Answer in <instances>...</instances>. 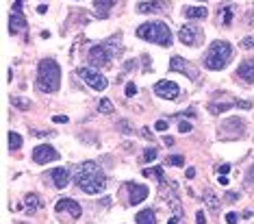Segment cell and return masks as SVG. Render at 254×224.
<instances>
[{
  "label": "cell",
  "instance_id": "cell-1",
  "mask_svg": "<svg viewBox=\"0 0 254 224\" xmlns=\"http://www.w3.org/2000/svg\"><path fill=\"white\" fill-rule=\"evenodd\" d=\"M74 181L80 192L85 194H100L102 189L107 187V179L105 172L100 170V165L94 161H83L80 165H76V172H74Z\"/></svg>",
  "mask_w": 254,
  "mask_h": 224
},
{
  "label": "cell",
  "instance_id": "cell-2",
  "mask_svg": "<svg viewBox=\"0 0 254 224\" xmlns=\"http://www.w3.org/2000/svg\"><path fill=\"white\" fill-rule=\"evenodd\" d=\"M61 85V68L55 59L39 61L37 68V87L46 94H55Z\"/></svg>",
  "mask_w": 254,
  "mask_h": 224
},
{
  "label": "cell",
  "instance_id": "cell-3",
  "mask_svg": "<svg viewBox=\"0 0 254 224\" xmlns=\"http://www.w3.org/2000/svg\"><path fill=\"white\" fill-rule=\"evenodd\" d=\"M230 57H233V46H230L228 42L217 39V42H213L209 46V50H206L204 66L209 68V70H224V68L228 66Z\"/></svg>",
  "mask_w": 254,
  "mask_h": 224
},
{
  "label": "cell",
  "instance_id": "cell-4",
  "mask_svg": "<svg viewBox=\"0 0 254 224\" xmlns=\"http://www.w3.org/2000/svg\"><path fill=\"white\" fill-rule=\"evenodd\" d=\"M137 37L146 39V42H154L159 46H170L172 44V31L165 22H146V24L137 26Z\"/></svg>",
  "mask_w": 254,
  "mask_h": 224
},
{
  "label": "cell",
  "instance_id": "cell-5",
  "mask_svg": "<svg viewBox=\"0 0 254 224\" xmlns=\"http://www.w3.org/2000/svg\"><path fill=\"white\" fill-rule=\"evenodd\" d=\"M246 131V122L241 118H228L224 120L222 126H219V137L222 140H237V137H241Z\"/></svg>",
  "mask_w": 254,
  "mask_h": 224
},
{
  "label": "cell",
  "instance_id": "cell-6",
  "mask_svg": "<svg viewBox=\"0 0 254 224\" xmlns=\"http://www.w3.org/2000/svg\"><path fill=\"white\" fill-rule=\"evenodd\" d=\"M78 76L83 78V81L87 83L89 87H94L98 91H105L109 87V81L102 76L100 72H96L94 68H78Z\"/></svg>",
  "mask_w": 254,
  "mask_h": 224
},
{
  "label": "cell",
  "instance_id": "cell-7",
  "mask_svg": "<svg viewBox=\"0 0 254 224\" xmlns=\"http://www.w3.org/2000/svg\"><path fill=\"white\" fill-rule=\"evenodd\" d=\"M87 59H89V63L94 68H105V66H109V61H111V50H109V44L91 46Z\"/></svg>",
  "mask_w": 254,
  "mask_h": 224
},
{
  "label": "cell",
  "instance_id": "cell-8",
  "mask_svg": "<svg viewBox=\"0 0 254 224\" xmlns=\"http://www.w3.org/2000/svg\"><path fill=\"white\" fill-rule=\"evenodd\" d=\"M170 70L172 72H181L187 78H191V81H198V70H195V68L189 61H185L183 57H178V55L170 59Z\"/></svg>",
  "mask_w": 254,
  "mask_h": 224
},
{
  "label": "cell",
  "instance_id": "cell-9",
  "mask_svg": "<svg viewBox=\"0 0 254 224\" xmlns=\"http://www.w3.org/2000/svg\"><path fill=\"white\" fill-rule=\"evenodd\" d=\"M59 159V152L55 150L50 144H42V146H35L33 148V161L35 163H50V161H57Z\"/></svg>",
  "mask_w": 254,
  "mask_h": 224
},
{
  "label": "cell",
  "instance_id": "cell-10",
  "mask_svg": "<svg viewBox=\"0 0 254 224\" xmlns=\"http://www.w3.org/2000/svg\"><path fill=\"white\" fill-rule=\"evenodd\" d=\"M154 94H157L159 98H165V100H176L178 94H181V89H178V85L174 81H159L154 85Z\"/></svg>",
  "mask_w": 254,
  "mask_h": 224
},
{
  "label": "cell",
  "instance_id": "cell-11",
  "mask_svg": "<svg viewBox=\"0 0 254 224\" xmlns=\"http://www.w3.org/2000/svg\"><path fill=\"white\" fill-rule=\"evenodd\" d=\"M55 211H57V214H63V211H67L72 220H78L80 214H83V209H80V205L76 203V200H72V198H61L59 203L55 205Z\"/></svg>",
  "mask_w": 254,
  "mask_h": 224
},
{
  "label": "cell",
  "instance_id": "cell-12",
  "mask_svg": "<svg viewBox=\"0 0 254 224\" xmlns=\"http://www.w3.org/2000/svg\"><path fill=\"white\" fill-rule=\"evenodd\" d=\"M126 192H128V203L130 205H139L148 198V187L146 185H137V183H126Z\"/></svg>",
  "mask_w": 254,
  "mask_h": 224
},
{
  "label": "cell",
  "instance_id": "cell-13",
  "mask_svg": "<svg viewBox=\"0 0 254 224\" xmlns=\"http://www.w3.org/2000/svg\"><path fill=\"white\" fill-rule=\"evenodd\" d=\"M9 31H11V35H18V33H24L26 31V20H24V15H22L20 11H13V13H11V18H9Z\"/></svg>",
  "mask_w": 254,
  "mask_h": 224
},
{
  "label": "cell",
  "instance_id": "cell-14",
  "mask_svg": "<svg viewBox=\"0 0 254 224\" xmlns=\"http://www.w3.org/2000/svg\"><path fill=\"white\" fill-rule=\"evenodd\" d=\"M50 176H53V183H55L57 189L67 187V183H70V170L67 168H55L50 172Z\"/></svg>",
  "mask_w": 254,
  "mask_h": 224
},
{
  "label": "cell",
  "instance_id": "cell-15",
  "mask_svg": "<svg viewBox=\"0 0 254 224\" xmlns=\"http://www.w3.org/2000/svg\"><path fill=\"white\" fill-rule=\"evenodd\" d=\"M165 7H167L165 0H150V2L137 4V11L139 13H159V11H165Z\"/></svg>",
  "mask_w": 254,
  "mask_h": 224
},
{
  "label": "cell",
  "instance_id": "cell-16",
  "mask_svg": "<svg viewBox=\"0 0 254 224\" xmlns=\"http://www.w3.org/2000/svg\"><path fill=\"white\" fill-rule=\"evenodd\" d=\"M115 4H118V0H94L96 15H98V18H102V20H107Z\"/></svg>",
  "mask_w": 254,
  "mask_h": 224
},
{
  "label": "cell",
  "instance_id": "cell-17",
  "mask_svg": "<svg viewBox=\"0 0 254 224\" xmlns=\"http://www.w3.org/2000/svg\"><path fill=\"white\" fill-rule=\"evenodd\" d=\"M237 76H241L246 83H254V59L239 63V68H237Z\"/></svg>",
  "mask_w": 254,
  "mask_h": 224
},
{
  "label": "cell",
  "instance_id": "cell-18",
  "mask_svg": "<svg viewBox=\"0 0 254 224\" xmlns=\"http://www.w3.org/2000/svg\"><path fill=\"white\" fill-rule=\"evenodd\" d=\"M178 39L185 44V46H195L198 44V33H195L193 26H183L178 31Z\"/></svg>",
  "mask_w": 254,
  "mask_h": 224
},
{
  "label": "cell",
  "instance_id": "cell-19",
  "mask_svg": "<svg viewBox=\"0 0 254 224\" xmlns=\"http://www.w3.org/2000/svg\"><path fill=\"white\" fill-rule=\"evenodd\" d=\"M137 224H157V216H154V209H143L135 216Z\"/></svg>",
  "mask_w": 254,
  "mask_h": 224
},
{
  "label": "cell",
  "instance_id": "cell-20",
  "mask_svg": "<svg viewBox=\"0 0 254 224\" xmlns=\"http://www.w3.org/2000/svg\"><path fill=\"white\" fill-rule=\"evenodd\" d=\"M209 15V9H204V7H187L185 9V18H189V20H202V18H206Z\"/></svg>",
  "mask_w": 254,
  "mask_h": 224
},
{
  "label": "cell",
  "instance_id": "cell-21",
  "mask_svg": "<svg viewBox=\"0 0 254 224\" xmlns=\"http://www.w3.org/2000/svg\"><path fill=\"white\" fill-rule=\"evenodd\" d=\"M204 203H206V207H209L213 214H217V211H219V205H222L213 189H206V192H204Z\"/></svg>",
  "mask_w": 254,
  "mask_h": 224
},
{
  "label": "cell",
  "instance_id": "cell-22",
  "mask_svg": "<svg viewBox=\"0 0 254 224\" xmlns=\"http://www.w3.org/2000/svg\"><path fill=\"white\" fill-rule=\"evenodd\" d=\"M237 105V102H211L209 105V113H213V116H219V113H224V111H228V109H233Z\"/></svg>",
  "mask_w": 254,
  "mask_h": 224
},
{
  "label": "cell",
  "instance_id": "cell-23",
  "mask_svg": "<svg viewBox=\"0 0 254 224\" xmlns=\"http://www.w3.org/2000/svg\"><path fill=\"white\" fill-rule=\"evenodd\" d=\"M219 22H222L224 26H228L230 22H233V9L230 7H219Z\"/></svg>",
  "mask_w": 254,
  "mask_h": 224
},
{
  "label": "cell",
  "instance_id": "cell-24",
  "mask_svg": "<svg viewBox=\"0 0 254 224\" xmlns=\"http://www.w3.org/2000/svg\"><path fill=\"white\" fill-rule=\"evenodd\" d=\"M11 105L22 109V111H28V109H31V100L22 98V96H11Z\"/></svg>",
  "mask_w": 254,
  "mask_h": 224
},
{
  "label": "cell",
  "instance_id": "cell-25",
  "mask_svg": "<svg viewBox=\"0 0 254 224\" xmlns=\"http://www.w3.org/2000/svg\"><path fill=\"white\" fill-rule=\"evenodd\" d=\"M39 205H42V203H39L37 194H28V196H26V209L28 211H35V209H39Z\"/></svg>",
  "mask_w": 254,
  "mask_h": 224
},
{
  "label": "cell",
  "instance_id": "cell-26",
  "mask_svg": "<svg viewBox=\"0 0 254 224\" xmlns=\"http://www.w3.org/2000/svg\"><path fill=\"white\" fill-rule=\"evenodd\" d=\"M143 176H157V181L159 183H163V170L159 168V165H154V168H148V170H143Z\"/></svg>",
  "mask_w": 254,
  "mask_h": 224
},
{
  "label": "cell",
  "instance_id": "cell-27",
  "mask_svg": "<svg viewBox=\"0 0 254 224\" xmlns=\"http://www.w3.org/2000/svg\"><path fill=\"white\" fill-rule=\"evenodd\" d=\"M9 146H11V150H18L22 146V137L15 131H9Z\"/></svg>",
  "mask_w": 254,
  "mask_h": 224
},
{
  "label": "cell",
  "instance_id": "cell-28",
  "mask_svg": "<svg viewBox=\"0 0 254 224\" xmlns=\"http://www.w3.org/2000/svg\"><path fill=\"white\" fill-rule=\"evenodd\" d=\"M98 109H100V113H113V102L109 98H102L98 102Z\"/></svg>",
  "mask_w": 254,
  "mask_h": 224
},
{
  "label": "cell",
  "instance_id": "cell-29",
  "mask_svg": "<svg viewBox=\"0 0 254 224\" xmlns=\"http://www.w3.org/2000/svg\"><path fill=\"white\" fill-rule=\"evenodd\" d=\"M118 129L122 131L124 135H132V133H135V129H132L130 122H126V120H120V122H118Z\"/></svg>",
  "mask_w": 254,
  "mask_h": 224
},
{
  "label": "cell",
  "instance_id": "cell-30",
  "mask_svg": "<svg viewBox=\"0 0 254 224\" xmlns=\"http://www.w3.org/2000/svg\"><path fill=\"white\" fill-rule=\"evenodd\" d=\"M185 159L181 157V154H170V157L165 159V165H183Z\"/></svg>",
  "mask_w": 254,
  "mask_h": 224
},
{
  "label": "cell",
  "instance_id": "cell-31",
  "mask_svg": "<svg viewBox=\"0 0 254 224\" xmlns=\"http://www.w3.org/2000/svg\"><path fill=\"white\" fill-rule=\"evenodd\" d=\"M157 148H146V152H143V161L146 163H150V161H154L157 159Z\"/></svg>",
  "mask_w": 254,
  "mask_h": 224
},
{
  "label": "cell",
  "instance_id": "cell-32",
  "mask_svg": "<svg viewBox=\"0 0 254 224\" xmlns=\"http://www.w3.org/2000/svg\"><path fill=\"white\" fill-rule=\"evenodd\" d=\"M241 48H246V50H254V35L241 39Z\"/></svg>",
  "mask_w": 254,
  "mask_h": 224
},
{
  "label": "cell",
  "instance_id": "cell-33",
  "mask_svg": "<svg viewBox=\"0 0 254 224\" xmlns=\"http://www.w3.org/2000/svg\"><path fill=\"white\" fill-rule=\"evenodd\" d=\"M135 94H137V85H135V83H128V85H126V96H128V98H132Z\"/></svg>",
  "mask_w": 254,
  "mask_h": 224
},
{
  "label": "cell",
  "instance_id": "cell-34",
  "mask_svg": "<svg viewBox=\"0 0 254 224\" xmlns=\"http://www.w3.org/2000/svg\"><path fill=\"white\" fill-rule=\"evenodd\" d=\"M178 131H181V133H189V131H191V124H189L187 120H183V122L178 124Z\"/></svg>",
  "mask_w": 254,
  "mask_h": 224
},
{
  "label": "cell",
  "instance_id": "cell-35",
  "mask_svg": "<svg viewBox=\"0 0 254 224\" xmlns=\"http://www.w3.org/2000/svg\"><path fill=\"white\" fill-rule=\"evenodd\" d=\"M226 222H228V224H237V222H239V216L230 211V214H226Z\"/></svg>",
  "mask_w": 254,
  "mask_h": 224
},
{
  "label": "cell",
  "instance_id": "cell-36",
  "mask_svg": "<svg viewBox=\"0 0 254 224\" xmlns=\"http://www.w3.org/2000/svg\"><path fill=\"white\" fill-rule=\"evenodd\" d=\"M195 224H206V218H204V211H198V214H195Z\"/></svg>",
  "mask_w": 254,
  "mask_h": 224
},
{
  "label": "cell",
  "instance_id": "cell-37",
  "mask_svg": "<svg viewBox=\"0 0 254 224\" xmlns=\"http://www.w3.org/2000/svg\"><path fill=\"white\" fill-rule=\"evenodd\" d=\"M217 172H219V174H224V176H226L228 172H230V165H228V163H224V165H217Z\"/></svg>",
  "mask_w": 254,
  "mask_h": 224
},
{
  "label": "cell",
  "instance_id": "cell-38",
  "mask_svg": "<svg viewBox=\"0 0 254 224\" xmlns=\"http://www.w3.org/2000/svg\"><path fill=\"white\" fill-rule=\"evenodd\" d=\"M237 198H239V194H235V192H228V194H226V200H228V203H237Z\"/></svg>",
  "mask_w": 254,
  "mask_h": 224
},
{
  "label": "cell",
  "instance_id": "cell-39",
  "mask_svg": "<svg viewBox=\"0 0 254 224\" xmlns=\"http://www.w3.org/2000/svg\"><path fill=\"white\" fill-rule=\"evenodd\" d=\"M154 129H157V131H165L167 129V122H165V120H159V122L154 124Z\"/></svg>",
  "mask_w": 254,
  "mask_h": 224
},
{
  "label": "cell",
  "instance_id": "cell-40",
  "mask_svg": "<svg viewBox=\"0 0 254 224\" xmlns=\"http://www.w3.org/2000/svg\"><path fill=\"white\" fill-rule=\"evenodd\" d=\"M246 181H248V183H250V185H252V183H254V165H252V168H250V172H248V174H246Z\"/></svg>",
  "mask_w": 254,
  "mask_h": 224
},
{
  "label": "cell",
  "instance_id": "cell-41",
  "mask_svg": "<svg viewBox=\"0 0 254 224\" xmlns=\"http://www.w3.org/2000/svg\"><path fill=\"white\" fill-rule=\"evenodd\" d=\"M33 135H37V137H48V135H53V131H33Z\"/></svg>",
  "mask_w": 254,
  "mask_h": 224
},
{
  "label": "cell",
  "instance_id": "cell-42",
  "mask_svg": "<svg viewBox=\"0 0 254 224\" xmlns=\"http://www.w3.org/2000/svg\"><path fill=\"white\" fill-rule=\"evenodd\" d=\"M53 120H55L57 124H65V122H67V116H55Z\"/></svg>",
  "mask_w": 254,
  "mask_h": 224
},
{
  "label": "cell",
  "instance_id": "cell-43",
  "mask_svg": "<svg viewBox=\"0 0 254 224\" xmlns=\"http://www.w3.org/2000/svg\"><path fill=\"white\" fill-rule=\"evenodd\" d=\"M237 107H239V109H250L252 105L248 100H239V102H237Z\"/></svg>",
  "mask_w": 254,
  "mask_h": 224
},
{
  "label": "cell",
  "instance_id": "cell-44",
  "mask_svg": "<svg viewBox=\"0 0 254 224\" xmlns=\"http://www.w3.org/2000/svg\"><path fill=\"white\" fill-rule=\"evenodd\" d=\"M163 144H165V146H174V137L165 135V137H163Z\"/></svg>",
  "mask_w": 254,
  "mask_h": 224
},
{
  "label": "cell",
  "instance_id": "cell-45",
  "mask_svg": "<svg viewBox=\"0 0 254 224\" xmlns=\"http://www.w3.org/2000/svg\"><path fill=\"white\" fill-rule=\"evenodd\" d=\"M178 220H181V214H174L170 220H167V224H178Z\"/></svg>",
  "mask_w": 254,
  "mask_h": 224
},
{
  "label": "cell",
  "instance_id": "cell-46",
  "mask_svg": "<svg viewBox=\"0 0 254 224\" xmlns=\"http://www.w3.org/2000/svg\"><path fill=\"white\" fill-rule=\"evenodd\" d=\"M141 135L146 137V140H152V133H150V129H146V126L141 129Z\"/></svg>",
  "mask_w": 254,
  "mask_h": 224
},
{
  "label": "cell",
  "instance_id": "cell-47",
  "mask_svg": "<svg viewBox=\"0 0 254 224\" xmlns=\"http://www.w3.org/2000/svg\"><path fill=\"white\" fill-rule=\"evenodd\" d=\"M185 176H187V179H193V176H195V170H193V168H187V170H185Z\"/></svg>",
  "mask_w": 254,
  "mask_h": 224
},
{
  "label": "cell",
  "instance_id": "cell-48",
  "mask_svg": "<svg viewBox=\"0 0 254 224\" xmlns=\"http://www.w3.org/2000/svg\"><path fill=\"white\" fill-rule=\"evenodd\" d=\"M178 116H187V118H193V116H195V111H193V109H187V111L178 113Z\"/></svg>",
  "mask_w": 254,
  "mask_h": 224
},
{
  "label": "cell",
  "instance_id": "cell-49",
  "mask_svg": "<svg viewBox=\"0 0 254 224\" xmlns=\"http://www.w3.org/2000/svg\"><path fill=\"white\" fill-rule=\"evenodd\" d=\"M228 179H226V176H224V174H219V185H228Z\"/></svg>",
  "mask_w": 254,
  "mask_h": 224
},
{
  "label": "cell",
  "instance_id": "cell-50",
  "mask_svg": "<svg viewBox=\"0 0 254 224\" xmlns=\"http://www.w3.org/2000/svg\"><path fill=\"white\" fill-rule=\"evenodd\" d=\"M37 11H39V13H46V11H48V7H46V4H39Z\"/></svg>",
  "mask_w": 254,
  "mask_h": 224
}]
</instances>
